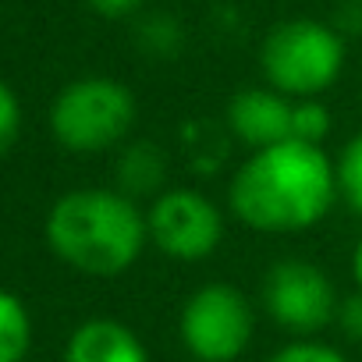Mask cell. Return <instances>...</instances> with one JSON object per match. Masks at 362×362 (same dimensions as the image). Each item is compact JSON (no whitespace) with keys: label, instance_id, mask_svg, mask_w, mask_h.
Listing matches in <instances>:
<instances>
[{"label":"cell","instance_id":"6da1fadb","mask_svg":"<svg viewBox=\"0 0 362 362\" xmlns=\"http://www.w3.org/2000/svg\"><path fill=\"white\" fill-rule=\"evenodd\" d=\"M337 192V167L323 146L284 139L252 149L228 181V210L259 235H298L327 221Z\"/></svg>","mask_w":362,"mask_h":362},{"label":"cell","instance_id":"7a4b0ae2","mask_svg":"<svg viewBox=\"0 0 362 362\" xmlns=\"http://www.w3.org/2000/svg\"><path fill=\"white\" fill-rule=\"evenodd\" d=\"M50 252L86 277H117L149 245L146 210L117 189H71L47 210Z\"/></svg>","mask_w":362,"mask_h":362},{"label":"cell","instance_id":"3957f363","mask_svg":"<svg viewBox=\"0 0 362 362\" xmlns=\"http://www.w3.org/2000/svg\"><path fill=\"white\" fill-rule=\"evenodd\" d=\"M348 40L320 18H284L259 43L263 82L288 100H320L344 71Z\"/></svg>","mask_w":362,"mask_h":362},{"label":"cell","instance_id":"277c9868","mask_svg":"<svg viewBox=\"0 0 362 362\" xmlns=\"http://www.w3.org/2000/svg\"><path fill=\"white\" fill-rule=\"evenodd\" d=\"M139 121L135 93L110 75H82L61 86L50 103V135L68 153L121 149Z\"/></svg>","mask_w":362,"mask_h":362},{"label":"cell","instance_id":"5b68a950","mask_svg":"<svg viewBox=\"0 0 362 362\" xmlns=\"http://www.w3.org/2000/svg\"><path fill=\"white\" fill-rule=\"evenodd\" d=\"M256 334V309L235 284L210 281L177 313V337L196 362H238Z\"/></svg>","mask_w":362,"mask_h":362},{"label":"cell","instance_id":"8992f818","mask_svg":"<svg viewBox=\"0 0 362 362\" xmlns=\"http://www.w3.org/2000/svg\"><path fill=\"white\" fill-rule=\"evenodd\" d=\"M146 228H149V245H156L163 256L177 263L210 259L228 235L224 210L206 192L185 185L163 189L146 206Z\"/></svg>","mask_w":362,"mask_h":362},{"label":"cell","instance_id":"52a82bcc","mask_svg":"<svg viewBox=\"0 0 362 362\" xmlns=\"http://www.w3.org/2000/svg\"><path fill=\"white\" fill-rule=\"evenodd\" d=\"M259 302L267 316L295 337H316L337 323V288L320 263L309 259H277L263 274Z\"/></svg>","mask_w":362,"mask_h":362},{"label":"cell","instance_id":"ba28073f","mask_svg":"<svg viewBox=\"0 0 362 362\" xmlns=\"http://www.w3.org/2000/svg\"><path fill=\"white\" fill-rule=\"evenodd\" d=\"M291 114H295V100H288L270 86H249L228 100V132L249 153L267 149L291 139Z\"/></svg>","mask_w":362,"mask_h":362},{"label":"cell","instance_id":"9c48e42d","mask_svg":"<svg viewBox=\"0 0 362 362\" xmlns=\"http://www.w3.org/2000/svg\"><path fill=\"white\" fill-rule=\"evenodd\" d=\"M64 362H149V351L128 323L93 316L71 330L64 344Z\"/></svg>","mask_w":362,"mask_h":362},{"label":"cell","instance_id":"30bf717a","mask_svg":"<svg viewBox=\"0 0 362 362\" xmlns=\"http://www.w3.org/2000/svg\"><path fill=\"white\" fill-rule=\"evenodd\" d=\"M114 189L132 196L135 203L142 199H156L167 185V153L149 142V139H128L117 153V167H114Z\"/></svg>","mask_w":362,"mask_h":362},{"label":"cell","instance_id":"8fae6325","mask_svg":"<svg viewBox=\"0 0 362 362\" xmlns=\"http://www.w3.org/2000/svg\"><path fill=\"white\" fill-rule=\"evenodd\" d=\"M33 348V316L25 302L0 288V362H25Z\"/></svg>","mask_w":362,"mask_h":362},{"label":"cell","instance_id":"7c38bea8","mask_svg":"<svg viewBox=\"0 0 362 362\" xmlns=\"http://www.w3.org/2000/svg\"><path fill=\"white\" fill-rule=\"evenodd\" d=\"M135 43L153 57H174L185 43V33L174 15H142L135 25Z\"/></svg>","mask_w":362,"mask_h":362},{"label":"cell","instance_id":"4fadbf2b","mask_svg":"<svg viewBox=\"0 0 362 362\" xmlns=\"http://www.w3.org/2000/svg\"><path fill=\"white\" fill-rule=\"evenodd\" d=\"M334 167H337V192H341L344 206L362 217V132H355L341 146Z\"/></svg>","mask_w":362,"mask_h":362},{"label":"cell","instance_id":"5bb4252c","mask_svg":"<svg viewBox=\"0 0 362 362\" xmlns=\"http://www.w3.org/2000/svg\"><path fill=\"white\" fill-rule=\"evenodd\" d=\"M330 110L320 100H295V114H291V139L323 146V139L330 135Z\"/></svg>","mask_w":362,"mask_h":362},{"label":"cell","instance_id":"9a60e30c","mask_svg":"<svg viewBox=\"0 0 362 362\" xmlns=\"http://www.w3.org/2000/svg\"><path fill=\"white\" fill-rule=\"evenodd\" d=\"M267 362H348V355L337 344L320 341V337H291Z\"/></svg>","mask_w":362,"mask_h":362},{"label":"cell","instance_id":"2e32d148","mask_svg":"<svg viewBox=\"0 0 362 362\" xmlns=\"http://www.w3.org/2000/svg\"><path fill=\"white\" fill-rule=\"evenodd\" d=\"M18 132H22V100L4 78H0V156L15 146Z\"/></svg>","mask_w":362,"mask_h":362},{"label":"cell","instance_id":"e0dca14e","mask_svg":"<svg viewBox=\"0 0 362 362\" xmlns=\"http://www.w3.org/2000/svg\"><path fill=\"white\" fill-rule=\"evenodd\" d=\"M330 25L344 40H358L362 36V0H337V8L330 15Z\"/></svg>","mask_w":362,"mask_h":362},{"label":"cell","instance_id":"ac0fdd59","mask_svg":"<svg viewBox=\"0 0 362 362\" xmlns=\"http://www.w3.org/2000/svg\"><path fill=\"white\" fill-rule=\"evenodd\" d=\"M146 0H86V8L107 22H124V18H135L142 11Z\"/></svg>","mask_w":362,"mask_h":362},{"label":"cell","instance_id":"d6986e66","mask_svg":"<svg viewBox=\"0 0 362 362\" xmlns=\"http://www.w3.org/2000/svg\"><path fill=\"white\" fill-rule=\"evenodd\" d=\"M337 327L351 337V341H362V291L341 298V309H337Z\"/></svg>","mask_w":362,"mask_h":362},{"label":"cell","instance_id":"ffe728a7","mask_svg":"<svg viewBox=\"0 0 362 362\" xmlns=\"http://www.w3.org/2000/svg\"><path fill=\"white\" fill-rule=\"evenodd\" d=\"M348 267H351V281H355V291H362V238L355 242V249H351V259H348Z\"/></svg>","mask_w":362,"mask_h":362}]
</instances>
